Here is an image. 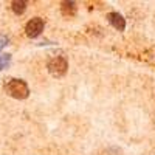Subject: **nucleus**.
Segmentation results:
<instances>
[{
  "label": "nucleus",
  "mask_w": 155,
  "mask_h": 155,
  "mask_svg": "<svg viewBox=\"0 0 155 155\" xmlns=\"http://www.w3.org/2000/svg\"><path fill=\"white\" fill-rule=\"evenodd\" d=\"M6 93L16 99H25L30 95V88L27 85V82L22 79H9L5 85Z\"/></svg>",
  "instance_id": "nucleus-1"
},
{
  "label": "nucleus",
  "mask_w": 155,
  "mask_h": 155,
  "mask_svg": "<svg viewBox=\"0 0 155 155\" xmlns=\"http://www.w3.org/2000/svg\"><path fill=\"white\" fill-rule=\"evenodd\" d=\"M67 68H68V64H67V59L62 58V56H58V58H53L50 62H48V71L53 74L54 78H61L67 73Z\"/></svg>",
  "instance_id": "nucleus-2"
},
{
  "label": "nucleus",
  "mask_w": 155,
  "mask_h": 155,
  "mask_svg": "<svg viewBox=\"0 0 155 155\" xmlns=\"http://www.w3.org/2000/svg\"><path fill=\"white\" fill-rule=\"evenodd\" d=\"M44 20L41 17H34L31 19L28 23H27V27H25V33H27L28 37H37L39 34H41L44 31Z\"/></svg>",
  "instance_id": "nucleus-3"
},
{
  "label": "nucleus",
  "mask_w": 155,
  "mask_h": 155,
  "mask_svg": "<svg viewBox=\"0 0 155 155\" xmlns=\"http://www.w3.org/2000/svg\"><path fill=\"white\" fill-rule=\"evenodd\" d=\"M107 19L116 30L123 31L126 28V20H124V17L120 14V12H110V14L107 16Z\"/></svg>",
  "instance_id": "nucleus-4"
},
{
  "label": "nucleus",
  "mask_w": 155,
  "mask_h": 155,
  "mask_svg": "<svg viewBox=\"0 0 155 155\" xmlns=\"http://www.w3.org/2000/svg\"><path fill=\"white\" fill-rule=\"evenodd\" d=\"M76 12V3L74 2H64L62 3V14L64 16H74Z\"/></svg>",
  "instance_id": "nucleus-5"
},
{
  "label": "nucleus",
  "mask_w": 155,
  "mask_h": 155,
  "mask_svg": "<svg viewBox=\"0 0 155 155\" xmlns=\"http://www.w3.org/2000/svg\"><path fill=\"white\" fill-rule=\"evenodd\" d=\"M11 6H12V11L16 12V14H22V12H25V9H27V3L25 2H12L11 3Z\"/></svg>",
  "instance_id": "nucleus-6"
},
{
  "label": "nucleus",
  "mask_w": 155,
  "mask_h": 155,
  "mask_svg": "<svg viewBox=\"0 0 155 155\" xmlns=\"http://www.w3.org/2000/svg\"><path fill=\"white\" fill-rule=\"evenodd\" d=\"M11 61V56L9 54H3V56H0V70H3L8 67V64Z\"/></svg>",
  "instance_id": "nucleus-7"
},
{
  "label": "nucleus",
  "mask_w": 155,
  "mask_h": 155,
  "mask_svg": "<svg viewBox=\"0 0 155 155\" xmlns=\"http://www.w3.org/2000/svg\"><path fill=\"white\" fill-rule=\"evenodd\" d=\"M8 45V37L6 36H0V50H2L3 47Z\"/></svg>",
  "instance_id": "nucleus-8"
}]
</instances>
